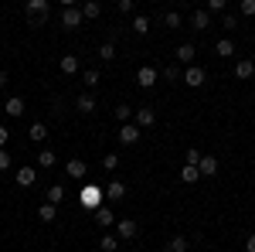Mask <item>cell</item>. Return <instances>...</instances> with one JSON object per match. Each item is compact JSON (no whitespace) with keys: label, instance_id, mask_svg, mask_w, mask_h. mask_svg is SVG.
Listing matches in <instances>:
<instances>
[{"label":"cell","instance_id":"10","mask_svg":"<svg viewBox=\"0 0 255 252\" xmlns=\"http://www.w3.org/2000/svg\"><path fill=\"white\" fill-rule=\"evenodd\" d=\"M136 232H139V225L133 222V218H119V225H116L119 239H136Z\"/></svg>","mask_w":255,"mask_h":252},{"label":"cell","instance_id":"3","mask_svg":"<svg viewBox=\"0 0 255 252\" xmlns=\"http://www.w3.org/2000/svg\"><path fill=\"white\" fill-rule=\"evenodd\" d=\"M82 20H85L82 7H65V10H61V27H65V31H75V27H82Z\"/></svg>","mask_w":255,"mask_h":252},{"label":"cell","instance_id":"6","mask_svg":"<svg viewBox=\"0 0 255 252\" xmlns=\"http://www.w3.org/2000/svg\"><path fill=\"white\" fill-rule=\"evenodd\" d=\"M157 78H160V68L143 65V68L136 72V85H139V89H153V85H157Z\"/></svg>","mask_w":255,"mask_h":252},{"label":"cell","instance_id":"46","mask_svg":"<svg viewBox=\"0 0 255 252\" xmlns=\"http://www.w3.org/2000/svg\"><path fill=\"white\" fill-rule=\"evenodd\" d=\"M252 44H255V34H252Z\"/></svg>","mask_w":255,"mask_h":252},{"label":"cell","instance_id":"18","mask_svg":"<svg viewBox=\"0 0 255 252\" xmlns=\"http://www.w3.org/2000/svg\"><path fill=\"white\" fill-rule=\"evenodd\" d=\"M197 55V48L191 44V41H184V44H177V61H184V65H191Z\"/></svg>","mask_w":255,"mask_h":252},{"label":"cell","instance_id":"17","mask_svg":"<svg viewBox=\"0 0 255 252\" xmlns=\"http://www.w3.org/2000/svg\"><path fill=\"white\" fill-rule=\"evenodd\" d=\"M255 75V61L252 58H242L235 65V78H242V82H249V78Z\"/></svg>","mask_w":255,"mask_h":252},{"label":"cell","instance_id":"43","mask_svg":"<svg viewBox=\"0 0 255 252\" xmlns=\"http://www.w3.org/2000/svg\"><path fill=\"white\" fill-rule=\"evenodd\" d=\"M245 252H255V235H249V239H245Z\"/></svg>","mask_w":255,"mask_h":252},{"label":"cell","instance_id":"1","mask_svg":"<svg viewBox=\"0 0 255 252\" xmlns=\"http://www.w3.org/2000/svg\"><path fill=\"white\" fill-rule=\"evenodd\" d=\"M102 198H106V191H102L99 184H82V191H79V205L82 208L96 212L99 205H102Z\"/></svg>","mask_w":255,"mask_h":252},{"label":"cell","instance_id":"36","mask_svg":"<svg viewBox=\"0 0 255 252\" xmlns=\"http://www.w3.org/2000/svg\"><path fill=\"white\" fill-rule=\"evenodd\" d=\"M102 167H106V171H116L119 167V154H106L102 157Z\"/></svg>","mask_w":255,"mask_h":252},{"label":"cell","instance_id":"12","mask_svg":"<svg viewBox=\"0 0 255 252\" xmlns=\"http://www.w3.org/2000/svg\"><path fill=\"white\" fill-rule=\"evenodd\" d=\"M34 181H38V167L27 164V167H20V171H17V188H31Z\"/></svg>","mask_w":255,"mask_h":252},{"label":"cell","instance_id":"14","mask_svg":"<svg viewBox=\"0 0 255 252\" xmlns=\"http://www.w3.org/2000/svg\"><path fill=\"white\" fill-rule=\"evenodd\" d=\"M191 27L194 31H208L211 27V10H194L191 14Z\"/></svg>","mask_w":255,"mask_h":252},{"label":"cell","instance_id":"47","mask_svg":"<svg viewBox=\"0 0 255 252\" xmlns=\"http://www.w3.org/2000/svg\"><path fill=\"white\" fill-rule=\"evenodd\" d=\"M129 252H139V249H129Z\"/></svg>","mask_w":255,"mask_h":252},{"label":"cell","instance_id":"32","mask_svg":"<svg viewBox=\"0 0 255 252\" xmlns=\"http://www.w3.org/2000/svg\"><path fill=\"white\" fill-rule=\"evenodd\" d=\"M99 78H102V72H96V68H89V72H82V82H85L89 89H96V85H99Z\"/></svg>","mask_w":255,"mask_h":252},{"label":"cell","instance_id":"33","mask_svg":"<svg viewBox=\"0 0 255 252\" xmlns=\"http://www.w3.org/2000/svg\"><path fill=\"white\" fill-rule=\"evenodd\" d=\"M133 31L136 34H150V17H133Z\"/></svg>","mask_w":255,"mask_h":252},{"label":"cell","instance_id":"35","mask_svg":"<svg viewBox=\"0 0 255 252\" xmlns=\"http://www.w3.org/2000/svg\"><path fill=\"white\" fill-rule=\"evenodd\" d=\"M221 24H225V31L232 34V31H235V27H238V17H232V14L225 10V14H221Z\"/></svg>","mask_w":255,"mask_h":252},{"label":"cell","instance_id":"44","mask_svg":"<svg viewBox=\"0 0 255 252\" xmlns=\"http://www.w3.org/2000/svg\"><path fill=\"white\" fill-rule=\"evenodd\" d=\"M3 85H7V72L0 68V89H3Z\"/></svg>","mask_w":255,"mask_h":252},{"label":"cell","instance_id":"29","mask_svg":"<svg viewBox=\"0 0 255 252\" xmlns=\"http://www.w3.org/2000/svg\"><path fill=\"white\" fill-rule=\"evenodd\" d=\"M167 252H187V239H184V235H174V239L167 242Z\"/></svg>","mask_w":255,"mask_h":252},{"label":"cell","instance_id":"21","mask_svg":"<svg viewBox=\"0 0 255 252\" xmlns=\"http://www.w3.org/2000/svg\"><path fill=\"white\" fill-rule=\"evenodd\" d=\"M82 14H85V20H96L99 14H102V3H99V0H85V3H82Z\"/></svg>","mask_w":255,"mask_h":252},{"label":"cell","instance_id":"7","mask_svg":"<svg viewBox=\"0 0 255 252\" xmlns=\"http://www.w3.org/2000/svg\"><path fill=\"white\" fill-rule=\"evenodd\" d=\"M119 143H123V147L139 143V126L136 123H123V126H119Z\"/></svg>","mask_w":255,"mask_h":252},{"label":"cell","instance_id":"31","mask_svg":"<svg viewBox=\"0 0 255 252\" xmlns=\"http://www.w3.org/2000/svg\"><path fill=\"white\" fill-rule=\"evenodd\" d=\"M116 119H119V126H123V123H129V119H133V109H129L126 102H119V106H116Z\"/></svg>","mask_w":255,"mask_h":252},{"label":"cell","instance_id":"22","mask_svg":"<svg viewBox=\"0 0 255 252\" xmlns=\"http://www.w3.org/2000/svg\"><path fill=\"white\" fill-rule=\"evenodd\" d=\"M55 215H58V205H55V201H44V205L38 208V218H41V222H55Z\"/></svg>","mask_w":255,"mask_h":252},{"label":"cell","instance_id":"16","mask_svg":"<svg viewBox=\"0 0 255 252\" xmlns=\"http://www.w3.org/2000/svg\"><path fill=\"white\" fill-rule=\"evenodd\" d=\"M102 191H106V198H109V201H123V198H126V184H123V181H109Z\"/></svg>","mask_w":255,"mask_h":252},{"label":"cell","instance_id":"24","mask_svg":"<svg viewBox=\"0 0 255 252\" xmlns=\"http://www.w3.org/2000/svg\"><path fill=\"white\" fill-rule=\"evenodd\" d=\"M180 181H184V184H197V181H201V171H197V167H191V164H184Z\"/></svg>","mask_w":255,"mask_h":252},{"label":"cell","instance_id":"11","mask_svg":"<svg viewBox=\"0 0 255 252\" xmlns=\"http://www.w3.org/2000/svg\"><path fill=\"white\" fill-rule=\"evenodd\" d=\"M133 119H136V126H139V130H143V126L150 130V126L157 123V113H153L150 106H143V109H136V113H133Z\"/></svg>","mask_w":255,"mask_h":252},{"label":"cell","instance_id":"30","mask_svg":"<svg viewBox=\"0 0 255 252\" xmlns=\"http://www.w3.org/2000/svg\"><path fill=\"white\" fill-rule=\"evenodd\" d=\"M27 136H31V140H34V143H41V140H44V136H48V126H44V123H34V126H31V130H27Z\"/></svg>","mask_w":255,"mask_h":252},{"label":"cell","instance_id":"38","mask_svg":"<svg viewBox=\"0 0 255 252\" xmlns=\"http://www.w3.org/2000/svg\"><path fill=\"white\" fill-rule=\"evenodd\" d=\"M238 10H242L245 17H255V0H242V3H238Z\"/></svg>","mask_w":255,"mask_h":252},{"label":"cell","instance_id":"42","mask_svg":"<svg viewBox=\"0 0 255 252\" xmlns=\"http://www.w3.org/2000/svg\"><path fill=\"white\" fill-rule=\"evenodd\" d=\"M7 140H10V130H7V126H0V147H7Z\"/></svg>","mask_w":255,"mask_h":252},{"label":"cell","instance_id":"37","mask_svg":"<svg viewBox=\"0 0 255 252\" xmlns=\"http://www.w3.org/2000/svg\"><path fill=\"white\" fill-rule=\"evenodd\" d=\"M201 150H194V147H191V150H187V154H184V160H187V164H191V167H197V164H201Z\"/></svg>","mask_w":255,"mask_h":252},{"label":"cell","instance_id":"13","mask_svg":"<svg viewBox=\"0 0 255 252\" xmlns=\"http://www.w3.org/2000/svg\"><path fill=\"white\" fill-rule=\"evenodd\" d=\"M197 171H201V177H215L218 174V157L204 154V157H201V164H197Z\"/></svg>","mask_w":255,"mask_h":252},{"label":"cell","instance_id":"19","mask_svg":"<svg viewBox=\"0 0 255 252\" xmlns=\"http://www.w3.org/2000/svg\"><path fill=\"white\" fill-rule=\"evenodd\" d=\"M215 51H218V58H232V55H235V41H232V38L215 41Z\"/></svg>","mask_w":255,"mask_h":252},{"label":"cell","instance_id":"2","mask_svg":"<svg viewBox=\"0 0 255 252\" xmlns=\"http://www.w3.org/2000/svg\"><path fill=\"white\" fill-rule=\"evenodd\" d=\"M27 14H31V27H41L48 20V0H27Z\"/></svg>","mask_w":255,"mask_h":252},{"label":"cell","instance_id":"15","mask_svg":"<svg viewBox=\"0 0 255 252\" xmlns=\"http://www.w3.org/2000/svg\"><path fill=\"white\" fill-rule=\"evenodd\" d=\"M75 109H79V113H85V116H89V113H96V109H99L96 96H92V92H85V96H79V99H75Z\"/></svg>","mask_w":255,"mask_h":252},{"label":"cell","instance_id":"9","mask_svg":"<svg viewBox=\"0 0 255 252\" xmlns=\"http://www.w3.org/2000/svg\"><path fill=\"white\" fill-rule=\"evenodd\" d=\"M96 225H99V229H109V225H116V212H113L109 205H99V208H96Z\"/></svg>","mask_w":255,"mask_h":252},{"label":"cell","instance_id":"26","mask_svg":"<svg viewBox=\"0 0 255 252\" xmlns=\"http://www.w3.org/2000/svg\"><path fill=\"white\" fill-rule=\"evenodd\" d=\"M180 24H184V17H180L177 10H167V14H163V27H170V31H177Z\"/></svg>","mask_w":255,"mask_h":252},{"label":"cell","instance_id":"8","mask_svg":"<svg viewBox=\"0 0 255 252\" xmlns=\"http://www.w3.org/2000/svg\"><path fill=\"white\" fill-rule=\"evenodd\" d=\"M24 109H27V102H24L20 96H10L7 102H3V113H7L10 119H20V116H24Z\"/></svg>","mask_w":255,"mask_h":252},{"label":"cell","instance_id":"34","mask_svg":"<svg viewBox=\"0 0 255 252\" xmlns=\"http://www.w3.org/2000/svg\"><path fill=\"white\" fill-rule=\"evenodd\" d=\"M208 10H211V14H218V17H221V14H225V10H228V0H208Z\"/></svg>","mask_w":255,"mask_h":252},{"label":"cell","instance_id":"40","mask_svg":"<svg viewBox=\"0 0 255 252\" xmlns=\"http://www.w3.org/2000/svg\"><path fill=\"white\" fill-rule=\"evenodd\" d=\"M116 10L119 14H133V0H116Z\"/></svg>","mask_w":255,"mask_h":252},{"label":"cell","instance_id":"28","mask_svg":"<svg viewBox=\"0 0 255 252\" xmlns=\"http://www.w3.org/2000/svg\"><path fill=\"white\" fill-rule=\"evenodd\" d=\"M48 201L61 205V201H65V184H51V188H48Z\"/></svg>","mask_w":255,"mask_h":252},{"label":"cell","instance_id":"45","mask_svg":"<svg viewBox=\"0 0 255 252\" xmlns=\"http://www.w3.org/2000/svg\"><path fill=\"white\" fill-rule=\"evenodd\" d=\"M61 7H75V0H58Z\"/></svg>","mask_w":255,"mask_h":252},{"label":"cell","instance_id":"5","mask_svg":"<svg viewBox=\"0 0 255 252\" xmlns=\"http://www.w3.org/2000/svg\"><path fill=\"white\" fill-rule=\"evenodd\" d=\"M184 82H187V85H191V89H201V85H204V82H208V72H204V68H201V65H187V68H184Z\"/></svg>","mask_w":255,"mask_h":252},{"label":"cell","instance_id":"4","mask_svg":"<svg viewBox=\"0 0 255 252\" xmlns=\"http://www.w3.org/2000/svg\"><path fill=\"white\" fill-rule=\"evenodd\" d=\"M85 174H89V164H85L82 157H72V160L65 164V177H68V181H85Z\"/></svg>","mask_w":255,"mask_h":252},{"label":"cell","instance_id":"41","mask_svg":"<svg viewBox=\"0 0 255 252\" xmlns=\"http://www.w3.org/2000/svg\"><path fill=\"white\" fill-rule=\"evenodd\" d=\"M7 167H10V150L0 147V171H7Z\"/></svg>","mask_w":255,"mask_h":252},{"label":"cell","instance_id":"25","mask_svg":"<svg viewBox=\"0 0 255 252\" xmlns=\"http://www.w3.org/2000/svg\"><path fill=\"white\" fill-rule=\"evenodd\" d=\"M99 58L113 61V58H116V44H113V41H102V44H99Z\"/></svg>","mask_w":255,"mask_h":252},{"label":"cell","instance_id":"39","mask_svg":"<svg viewBox=\"0 0 255 252\" xmlns=\"http://www.w3.org/2000/svg\"><path fill=\"white\" fill-rule=\"evenodd\" d=\"M160 75L167 78V82H174L177 75H184V72H180V68H174V65H167V68H160Z\"/></svg>","mask_w":255,"mask_h":252},{"label":"cell","instance_id":"23","mask_svg":"<svg viewBox=\"0 0 255 252\" xmlns=\"http://www.w3.org/2000/svg\"><path fill=\"white\" fill-rule=\"evenodd\" d=\"M55 164H58L55 150H41V154H38V167H41V171H48V167H55Z\"/></svg>","mask_w":255,"mask_h":252},{"label":"cell","instance_id":"20","mask_svg":"<svg viewBox=\"0 0 255 252\" xmlns=\"http://www.w3.org/2000/svg\"><path fill=\"white\" fill-rule=\"evenodd\" d=\"M58 68L65 72V75H75V72H79V58H75V55H61Z\"/></svg>","mask_w":255,"mask_h":252},{"label":"cell","instance_id":"27","mask_svg":"<svg viewBox=\"0 0 255 252\" xmlns=\"http://www.w3.org/2000/svg\"><path fill=\"white\" fill-rule=\"evenodd\" d=\"M99 249H102V252H116L119 249V239H116V235H102V239H99Z\"/></svg>","mask_w":255,"mask_h":252}]
</instances>
